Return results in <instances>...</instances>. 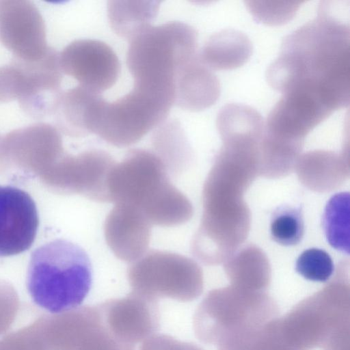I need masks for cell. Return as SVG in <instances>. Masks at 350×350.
Returning a JSON list of instances; mask_svg holds the SVG:
<instances>
[{
	"mask_svg": "<svg viewBox=\"0 0 350 350\" xmlns=\"http://www.w3.org/2000/svg\"><path fill=\"white\" fill-rule=\"evenodd\" d=\"M336 8L323 1L315 18L285 37L266 73L274 90L312 93L334 111L350 99V27Z\"/></svg>",
	"mask_w": 350,
	"mask_h": 350,
	"instance_id": "1",
	"label": "cell"
},
{
	"mask_svg": "<svg viewBox=\"0 0 350 350\" xmlns=\"http://www.w3.org/2000/svg\"><path fill=\"white\" fill-rule=\"evenodd\" d=\"M108 187L111 202L138 207L152 226L181 225L193 214L188 198L171 183L163 160L148 150L131 149L116 163Z\"/></svg>",
	"mask_w": 350,
	"mask_h": 350,
	"instance_id": "2",
	"label": "cell"
},
{
	"mask_svg": "<svg viewBox=\"0 0 350 350\" xmlns=\"http://www.w3.org/2000/svg\"><path fill=\"white\" fill-rule=\"evenodd\" d=\"M90 258L79 245L55 239L36 248L31 255L27 288L32 301L53 314L79 307L92 285Z\"/></svg>",
	"mask_w": 350,
	"mask_h": 350,
	"instance_id": "3",
	"label": "cell"
},
{
	"mask_svg": "<svg viewBox=\"0 0 350 350\" xmlns=\"http://www.w3.org/2000/svg\"><path fill=\"white\" fill-rule=\"evenodd\" d=\"M129 42L126 64L133 87L174 100L177 72L198 55L196 30L187 23L172 21L150 25Z\"/></svg>",
	"mask_w": 350,
	"mask_h": 350,
	"instance_id": "4",
	"label": "cell"
},
{
	"mask_svg": "<svg viewBox=\"0 0 350 350\" xmlns=\"http://www.w3.org/2000/svg\"><path fill=\"white\" fill-rule=\"evenodd\" d=\"M173 104L167 98L133 87L113 102L100 101L92 133L113 146H129L163 123Z\"/></svg>",
	"mask_w": 350,
	"mask_h": 350,
	"instance_id": "5",
	"label": "cell"
},
{
	"mask_svg": "<svg viewBox=\"0 0 350 350\" xmlns=\"http://www.w3.org/2000/svg\"><path fill=\"white\" fill-rule=\"evenodd\" d=\"M127 278L132 291L157 300L191 301L202 287V269L195 260L159 250H148L131 262Z\"/></svg>",
	"mask_w": 350,
	"mask_h": 350,
	"instance_id": "6",
	"label": "cell"
},
{
	"mask_svg": "<svg viewBox=\"0 0 350 350\" xmlns=\"http://www.w3.org/2000/svg\"><path fill=\"white\" fill-rule=\"evenodd\" d=\"M46 33L43 17L33 3L0 1V42L15 59L34 62L45 57L51 49Z\"/></svg>",
	"mask_w": 350,
	"mask_h": 350,
	"instance_id": "7",
	"label": "cell"
},
{
	"mask_svg": "<svg viewBox=\"0 0 350 350\" xmlns=\"http://www.w3.org/2000/svg\"><path fill=\"white\" fill-rule=\"evenodd\" d=\"M59 59L63 73L76 79L80 86L98 94L113 87L120 72L116 53L98 40H74L59 53Z\"/></svg>",
	"mask_w": 350,
	"mask_h": 350,
	"instance_id": "8",
	"label": "cell"
},
{
	"mask_svg": "<svg viewBox=\"0 0 350 350\" xmlns=\"http://www.w3.org/2000/svg\"><path fill=\"white\" fill-rule=\"evenodd\" d=\"M104 329L116 340L134 346L157 334L160 327L158 300L131 291L97 306Z\"/></svg>",
	"mask_w": 350,
	"mask_h": 350,
	"instance_id": "9",
	"label": "cell"
},
{
	"mask_svg": "<svg viewBox=\"0 0 350 350\" xmlns=\"http://www.w3.org/2000/svg\"><path fill=\"white\" fill-rule=\"evenodd\" d=\"M39 225L36 205L26 191L0 185V257L31 247Z\"/></svg>",
	"mask_w": 350,
	"mask_h": 350,
	"instance_id": "10",
	"label": "cell"
},
{
	"mask_svg": "<svg viewBox=\"0 0 350 350\" xmlns=\"http://www.w3.org/2000/svg\"><path fill=\"white\" fill-rule=\"evenodd\" d=\"M59 53L51 48L42 59L21 64L24 81L23 94L18 100L21 109L28 116L41 119L51 115L61 91L63 78Z\"/></svg>",
	"mask_w": 350,
	"mask_h": 350,
	"instance_id": "11",
	"label": "cell"
},
{
	"mask_svg": "<svg viewBox=\"0 0 350 350\" xmlns=\"http://www.w3.org/2000/svg\"><path fill=\"white\" fill-rule=\"evenodd\" d=\"M152 226L138 207L115 203L104 223L105 241L118 258L131 263L148 251Z\"/></svg>",
	"mask_w": 350,
	"mask_h": 350,
	"instance_id": "12",
	"label": "cell"
},
{
	"mask_svg": "<svg viewBox=\"0 0 350 350\" xmlns=\"http://www.w3.org/2000/svg\"><path fill=\"white\" fill-rule=\"evenodd\" d=\"M220 92L217 77L200 62L198 53L176 75L174 104L191 111H202L215 104Z\"/></svg>",
	"mask_w": 350,
	"mask_h": 350,
	"instance_id": "13",
	"label": "cell"
},
{
	"mask_svg": "<svg viewBox=\"0 0 350 350\" xmlns=\"http://www.w3.org/2000/svg\"><path fill=\"white\" fill-rule=\"evenodd\" d=\"M103 98L100 94L80 85L62 91L51 113L55 127L70 137L92 133L96 109Z\"/></svg>",
	"mask_w": 350,
	"mask_h": 350,
	"instance_id": "14",
	"label": "cell"
},
{
	"mask_svg": "<svg viewBox=\"0 0 350 350\" xmlns=\"http://www.w3.org/2000/svg\"><path fill=\"white\" fill-rule=\"evenodd\" d=\"M252 53V44L243 32L225 29L213 35L204 44L198 57L212 70H228L243 66Z\"/></svg>",
	"mask_w": 350,
	"mask_h": 350,
	"instance_id": "15",
	"label": "cell"
},
{
	"mask_svg": "<svg viewBox=\"0 0 350 350\" xmlns=\"http://www.w3.org/2000/svg\"><path fill=\"white\" fill-rule=\"evenodd\" d=\"M160 3L159 1H109L107 15L110 27L118 36L130 41L151 25Z\"/></svg>",
	"mask_w": 350,
	"mask_h": 350,
	"instance_id": "16",
	"label": "cell"
},
{
	"mask_svg": "<svg viewBox=\"0 0 350 350\" xmlns=\"http://www.w3.org/2000/svg\"><path fill=\"white\" fill-rule=\"evenodd\" d=\"M156 153L164 162L169 172H181L189 163L192 153L183 128L174 120H165L152 135Z\"/></svg>",
	"mask_w": 350,
	"mask_h": 350,
	"instance_id": "17",
	"label": "cell"
},
{
	"mask_svg": "<svg viewBox=\"0 0 350 350\" xmlns=\"http://www.w3.org/2000/svg\"><path fill=\"white\" fill-rule=\"evenodd\" d=\"M349 193L341 192L327 202L323 215V228L330 245L349 252Z\"/></svg>",
	"mask_w": 350,
	"mask_h": 350,
	"instance_id": "18",
	"label": "cell"
},
{
	"mask_svg": "<svg viewBox=\"0 0 350 350\" xmlns=\"http://www.w3.org/2000/svg\"><path fill=\"white\" fill-rule=\"evenodd\" d=\"M270 233L274 241L284 246L298 244L304 234V222L299 207L282 206L273 213Z\"/></svg>",
	"mask_w": 350,
	"mask_h": 350,
	"instance_id": "19",
	"label": "cell"
},
{
	"mask_svg": "<svg viewBox=\"0 0 350 350\" xmlns=\"http://www.w3.org/2000/svg\"><path fill=\"white\" fill-rule=\"evenodd\" d=\"M304 1H246L245 7L258 23L278 26L290 22Z\"/></svg>",
	"mask_w": 350,
	"mask_h": 350,
	"instance_id": "20",
	"label": "cell"
},
{
	"mask_svg": "<svg viewBox=\"0 0 350 350\" xmlns=\"http://www.w3.org/2000/svg\"><path fill=\"white\" fill-rule=\"evenodd\" d=\"M295 270L306 280L325 282L333 274L334 266L332 258L325 250L310 248L299 256Z\"/></svg>",
	"mask_w": 350,
	"mask_h": 350,
	"instance_id": "21",
	"label": "cell"
},
{
	"mask_svg": "<svg viewBox=\"0 0 350 350\" xmlns=\"http://www.w3.org/2000/svg\"><path fill=\"white\" fill-rule=\"evenodd\" d=\"M76 350H135V347L116 340L102 325L88 336Z\"/></svg>",
	"mask_w": 350,
	"mask_h": 350,
	"instance_id": "22",
	"label": "cell"
},
{
	"mask_svg": "<svg viewBox=\"0 0 350 350\" xmlns=\"http://www.w3.org/2000/svg\"><path fill=\"white\" fill-rule=\"evenodd\" d=\"M139 350H193V348L190 344L170 336L155 334L143 341Z\"/></svg>",
	"mask_w": 350,
	"mask_h": 350,
	"instance_id": "23",
	"label": "cell"
}]
</instances>
